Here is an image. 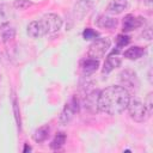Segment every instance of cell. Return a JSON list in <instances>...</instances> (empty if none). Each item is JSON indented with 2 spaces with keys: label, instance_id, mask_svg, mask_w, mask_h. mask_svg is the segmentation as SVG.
Returning a JSON list of instances; mask_svg holds the SVG:
<instances>
[{
  "label": "cell",
  "instance_id": "1",
  "mask_svg": "<svg viewBox=\"0 0 153 153\" xmlns=\"http://www.w3.org/2000/svg\"><path fill=\"white\" fill-rule=\"evenodd\" d=\"M130 94L121 85H111L105 87L98 93L97 109L110 116L118 115L127 109Z\"/></svg>",
  "mask_w": 153,
  "mask_h": 153
},
{
  "label": "cell",
  "instance_id": "2",
  "mask_svg": "<svg viewBox=\"0 0 153 153\" xmlns=\"http://www.w3.org/2000/svg\"><path fill=\"white\" fill-rule=\"evenodd\" d=\"M62 26V19L55 13L44 14L38 20H32L27 25V35L31 38H41L45 35L59 31Z\"/></svg>",
  "mask_w": 153,
  "mask_h": 153
},
{
  "label": "cell",
  "instance_id": "3",
  "mask_svg": "<svg viewBox=\"0 0 153 153\" xmlns=\"http://www.w3.org/2000/svg\"><path fill=\"white\" fill-rule=\"evenodd\" d=\"M127 109H128V112H129V116L131 120H134L135 122H145L148 117H149V112L145 105L143 102H141L139 98H130L129 99V103L127 105Z\"/></svg>",
  "mask_w": 153,
  "mask_h": 153
},
{
  "label": "cell",
  "instance_id": "4",
  "mask_svg": "<svg viewBox=\"0 0 153 153\" xmlns=\"http://www.w3.org/2000/svg\"><path fill=\"white\" fill-rule=\"evenodd\" d=\"M110 44L111 42L109 38H96L88 47L87 56L91 59H96V60L102 59L109 50Z\"/></svg>",
  "mask_w": 153,
  "mask_h": 153
},
{
  "label": "cell",
  "instance_id": "5",
  "mask_svg": "<svg viewBox=\"0 0 153 153\" xmlns=\"http://www.w3.org/2000/svg\"><path fill=\"white\" fill-rule=\"evenodd\" d=\"M120 81L121 86H123L126 90H137L140 86L139 78L136 73L131 69H124L120 73Z\"/></svg>",
  "mask_w": 153,
  "mask_h": 153
},
{
  "label": "cell",
  "instance_id": "6",
  "mask_svg": "<svg viewBox=\"0 0 153 153\" xmlns=\"http://www.w3.org/2000/svg\"><path fill=\"white\" fill-rule=\"evenodd\" d=\"M79 110V102L76 98H73L69 103H67L62 110V112L60 114V117H59V122L61 124H67L72 118L73 116L78 112Z\"/></svg>",
  "mask_w": 153,
  "mask_h": 153
},
{
  "label": "cell",
  "instance_id": "7",
  "mask_svg": "<svg viewBox=\"0 0 153 153\" xmlns=\"http://www.w3.org/2000/svg\"><path fill=\"white\" fill-rule=\"evenodd\" d=\"M117 51H118V50L114 51L112 54H110V55L105 59V61H104V63H103V69H102V73H103V74H108V73H110L111 71H114L115 68H117V67L121 66L122 60H121V57L117 55Z\"/></svg>",
  "mask_w": 153,
  "mask_h": 153
},
{
  "label": "cell",
  "instance_id": "8",
  "mask_svg": "<svg viewBox=\"0 0 153 153\" xmlns=\"http://www.w3.org/2000/svg\"><path fill=\"white\" fill-rule=\"evenodd\" d=\"M145 24V18L128 14L123 19V31H133Z\"/></svg>",
  "mask_w": 153,
  "mask_h": 153
},
{
  "label": "cell",
  "instance_id": "9",
  "mask_svg": "<svg viewBox=\"0 0 153 153\" xmlns=\"http://www.w3.org/2000/svg\"><path fill=\"white\" fill-rule=\"evenodd\" d=\"M128 7V0H111L106 6V11L111 14H120Z\"/></svg>",
  "mask_w": 153,
  "mask_h": 153
},
{
  "label": "cell",
  "instance_id": "10",
  "mask_svg": "<svg viewBox=\"0 0 153 153\" xmlns=\"http://www.w3.org/2000/svg\"><path fill=\"white\" fill-rule=\"evenodd\" d=\"M117 19L114 17H109V16H99L97 19V25L102 29H115L117 26Z\"/></svg>",
  "mask_w": 153,
  "mask_h": 153
},
{
  "label": "cell",
  "instance_id": "11",
  "mask_svg": "<svg viewBox=\"0 0 153 153\" xmlns=\"http://www.w3.org/2000/svg\"><path fill=\"white\" fill-rule=\"evenodd\" d=\"M99 67V61L96 59H91L87 57L81 62V69L84 71V73L86 74H91L93 72H96Z\"/></svg>",
  "mask_w": 153,
  "mask_h": 153
},
{
  "label": "cell",
  "instance_id": "12",
  "mask_svg": "<svg viewBox=\"0 0 153 153\" xmlns=\"http://www.w3.org/2000/svg\"><path fill=\"white\" fill-rule=\"evenodd\" d=\"M143 53L145 50L141 47H130L123 53V56L128 60H137L143 55Z\"/></svg>",
  "mask_w": 153,
  "mask_h": 153
},
{
  "label": "cell",
  "instance_id": "13",
  "mask_svg": "<svg viewBox=\"0 0 153 153\" xmlns=\"http://www.w3.org/2000/svg\"><path fill=\"white\" fill-rule=\"evenodd\" d=\"M48 136H49V127L48 126H42V127H39L38 129L35 130V133L32 135V139L35 140V142L41 143V142L45 141Z\"/></svg>",
  "mask_w": 153,
  "mask_h": 153
},
{
  "label": "cell",
  "instance_id": "14",
  "mask_svg": "<svg viewBox=\"0 0 153 153\" xmlns=\"http://www.w3.org/2000/svg\"><path fill=\"white\" fill-rule=\"evenodd\" d=\"M65 142H66V135H65L63 133H59V134L54 137V140L51 141L50 147H51L53 149H59V148H61V147L63 146Z\"/></svg>",
  "mask_w": 153,
  "mask_h": 153
},
{
  "label": "cell",
  "instance_id": "15",
  "mask_svg": "<svg viewBox=\"0 0 153 153\" xmlns=\"http://www.w3.org/2000/svg\"><path fill=\"white\" fill-rule=\"evenodd\" d=\"M31 5H32V1H30V0H14V2H13V6L17 10H26Z\"/></svg>",
  "mask_w": 153,
  "mask_h": 153
},
{
  "label": "cell",
  "instance_id": "16",
  "mask_svg": "<svg viewBox=\"0 0 153 153\" xmlns=\"http://www.w3.org/2000/svg\"><path fill=\"white\" fill-rule=\"evenodd\" d=\"M82 37H84L85 39H96V38L98 37V32L94 31V30L91 29V27H86V29L84 30V32H82Z\"/></svg>",
  "mask_w": 153,
  "mask_h": 153
},
{
  "label": "cell",
  "instance_id": "17",
  "mask_svg": "<svg viewBox=\"0 0 153 153\" xmlns=\"http://www.w3.org/2000/svg\"><path fill=\"white\" fill-rule=\"evenodd\" d=\"M129 37L126 36V35H118L117 38H116V43H117V48H124L128 43H129Z\"/></svg>",
  "mask_w": 153,
  "mask_h": 153
},
{
  "label": "cell",
  "instance_id": "18",
  "mask_svg": "<svg viewBox=\"0 0 153 153\" xmlns=\"http://www.w3.org/2000/svg\"><path fill=\"white\" fill-rule=\"evenodd\" d=\"M14 36H16V30L12 29V27H10V29H7V30L4 31V33H2V41L4 42L12 41L14 38Z\"/></svg>",
  "mask_w": 153,
  "mask_h": 153
},
{
  "label": "cell",
  "instance_id": "19",
  "mask_svg": "<svg viewBox=\"0 0 153 153\" xmlns=\"http://www.w3.org/2000/svg\"><path fill=\"white\" fill-rule=\"evenodd\" d=\"M10 23V18L6 14V12L0 7V29H4L5 26H7Z\"/></svg>",
  "mask_w": 153,
  "mask_h": 153
},
{
  "label": "cell",
  "instance_id": "20",
  "mask_svg": "<svg viewBox=\"0 0 153 153\" xmlns=\"http://www.w3.org/2000/svg\"><path fill=\"white\" fill-rule=\"evenodd\" d=\"M152 97H153V96H152V92H149V93L147 94V98H146V100L143 102L149 114H152V110H153V102H152Z\"/></svg>",
  "mask_w": 153,
  "mask_h": 153
},
{
  "label": "cell",
  "instance_id": "21",
  "mask_svg": "<svg viewBox=\"0 0 153 153\" xmlns=\"http://www.w3.org/2000/svg\"><path fill=\"white\" fill-rule=\"evenodd\" d=\"M142 37H143L145 39H147V41H151L152 37H153V35H152V29H151V27H147L146 30H143Z\"/></svg>",
  "mask_w": 153,
  "mask_h": 153
},
{
  "label": "cell",
  "instance_id": "22",
  "mask_svg": "<svg viewBox=\"0 0 153 153\" xmlns=\"http://www.w3.org/2000/svg\"><path fill=\"white\" fill-rule=\"evenodd\" d=\"M26 151H31V148L27 145H25V148H24V152H26Z\"/></svg>",
  "mask_w": 153,
  "mask_h": 153
}]
</instances>
